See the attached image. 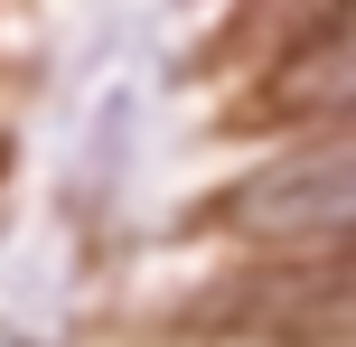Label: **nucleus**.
Returning a JSON list of instances; mask_svg holds the SVG:
<instances>
[{
  "label": "nucleus",
  "mask_w": 356,
  "mask_h": 347,
  "mask_svg": "<svg viewBox=\"0 0 356 347\" xmlns=\"http://www.w3.org/2000/svg\"><path fill=\"white\" fill-rule=\"evenodd\" d=\"M263 104L282 113V122H347L356 113V19L300 38V47L282 56V75L263 85Z\"/></svg>",
  "instance_id": "nucleus-2"
},
{
  "label": "nucleus",
  "mask_w": 356,
  "mask_h": 347,
  "mask_svg": "<svg viewBox=\"0 0 356 347\" xmlns=\"http://www.w3.org/2000/svg\"><path fill=\"white\" fill-rule=\"evenodd\" d=\"M234 225L253 244H338V254H356V141L300 150V160L244 179L234 188Z\"/></svg>",
  "instance_id": "nucleus-1"
}]
</instances>
